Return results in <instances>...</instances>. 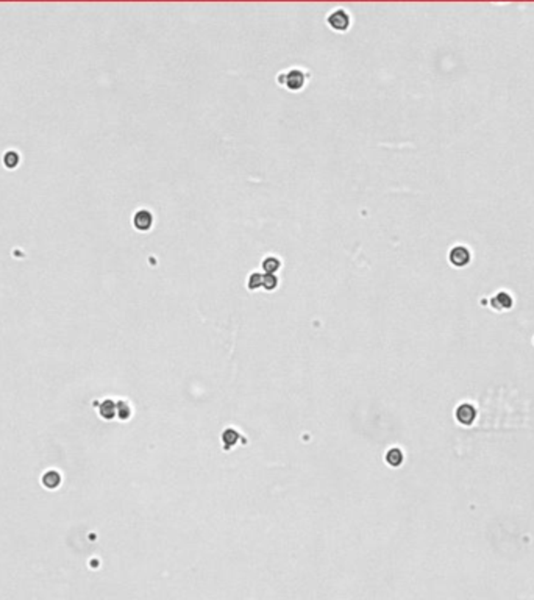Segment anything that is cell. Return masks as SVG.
<instances>
[{"instance_id":"cell-1","label":"cell","mask_w":534,"mask_h":600,"mask_svg":"<svg viewBox=\"0 0 534 600\" xmlns=\"http://www.w3.org/2000/svg\"><path fill=\"white\" fill-rule=\"evenodd\" d=\"M278 83L291 91H298L305 85V74L300 69H289L278 75Z\"/></svg>"},{"instance_id":"cell-2","label":"cell","mask_w":534,"mask_h":600,"mask_svg":"<svg viewBox=\"0 0 534 600\" xmlns=\"http://www.w3.org/2000/svg\"><path fill=\"white\" fill-rule=\"evenodd\" d=\"M350 21H351L350 15L342 8H337V10L331 11L328 15V18H327L328 25L336 32H347L348 27H350Z\"/></svg>"},{"instance_id":"cell-3","label":"cell","mask_w":534,"mask_h":600,"mask_svg":"<svg viewBox=\"0 0 534 600\" xmlns=\"http://www.w3.org/2000/svg\"><path fill=\"white\" fill-rule=\"evenodd\" d=\"M133 225L139 232H149L153 225V214L149 210H139L133 216Z\"/></svg>"},{"instance_id":"cell-4","label":"cell","mask_w":534,"mask_h":600,"mask_svg":"<svg viewBox=\"0 0 534 600\" xmlns=\"http://www.w3.org/2000/svg\"><path fill=\"white\" fill-rule=\"evenodd\" d=\"M475 416H476V413H475V408L473 406H470V405H461L458 410H456V419L459 420L461 424H464V425H470L473 420H475Z\"/></svg>"},{"instance_id":"cell-5","label":"cell","mask_w":534,"mask_h":600,"mask_svg":"<svg viewBox=\"0 0 534 600\" xmlns=\"http://www.w3.org/2000/svg\"><path fill=\"white\" fill-rule=\"evenodd\" d=\"M41 483H43V486L47 488V489H57L61 484V474L58 470H54V469L47 470V472H44V475L41 478Z\"/></svg>"},{"instance_id":"cell-6","label":"cell","mask_w":534,"mask_h":600,"mask_svg":"<svg viewBox=\"0 0 534 600\" xmlns=\"http://www.w3.org/2000/svg\"><path fill=\"white\" fill-rule=\"evenodd\" d=\"M468 260H470V253L467 252L465 247H454L450 252V261L454 266H464L468 263Z\"/></svg>"},{"instance_id":"cell-7","label":"cell","mask_w":534,"mask_h":600,"mask_svg":"<svg viewBox=\"0 0 534 600\" xmlns=\"http://www.w3.org/2000/svg\"><path fill=\"white\" fill-rule=\"evenodd\" d=\"M99 413H100V416H102L103 419L110 420V419H113V417L117 414V405H116L113 400H110V399L103 400L102 405H100V408H99Z\"/></svg>"},{"instance_id":"cell-8","label":"cell","mask_w":534,"mask_h":600,"mask_svg":"<svg viewBox=\"0 0 534 600\" xmlns=\"http://www.w3.org/2000/svg\"><path fill=\"white\" fill-rule=\"evenodd\" d=\"M492 305H493V308H497V310H506L512 305V299L507 296L506 292H500L498 296L492 299Z\"/></svg>"},{"instance_id":"cell-9","label":"cell","mask_w":534,"mask_h":600,"mask_svg":"<svg viewBox=\"0 0 534 600\" xmlns=\"http://www.w3.org/2000/svg\"><path fill=\"white\" fill-rule=\"evenodd\" d=\"M281 266V261L277 257H267L263 260V269L266 274H275Z\"/></svg>"},{"instance_id":"cell-10","label":"cell","mask_w":534,"mask_h":600,"mask_svg":"<svg viewBox=\"0 0 534 600\" xmlns=\"http://www.w3.org/2000/svg\"><path fill=\"white\" fill-rule=\"evenodd\" d=\"M19 160H21L19 153L15 152V150H8L4 155V163H5V166L8 169H16L18 164H19Z\"/></svg>"},{"instance_id":"cell-11","label":"cell","mask_w":534,"mask_h":600,"mask_svg":"<svg viewBox=\"0 0 534 600\" xmlns=\"http://www.w3.org/2000/svg\"><path fill=\"white\" fill-rule=\"evenodd\" d=\"M263 283H264V274H259V272L252 274L250 278H249V282H247V285H249V289H250V291L258 289V288H263Z\"/></svg>"},{"instance_id":"cell-12","label":"cell","mask_w":534,"mask_h":600,"mask_svg":"<svg viewBox=\"0 0 534 600\" xmlns=\"http://www.w3.org/2000/svg\"><path fill=\"white\" fill-rule=\"evenodd\" d=\"M386 459L390 466H400L403 461V453L400 452V449H390Z\"/></svg>"},{"instance_id":"cell-13","label":"cell","mask_w":534,"mask_h":600,"mask_svg":"<svg viewBox=\"0 0 534 600\" xmlns=\"http://www.w3.org/2000/svg\"><path fill=\"white\" fill-rule=\"evenodd\" d=\"M277 285H278V278L273 275V274H264V283H263V288L266 289V291H273L277 288Z\"/></svg>"},{"instance_id":"cell-14","label":"cell","mask_w":534,"mask_h":600,"mask_svg":"<svg viewBox=\"0 0 534 600\" xmlns=\"http://www.w3.org/2000/svg\"><path fill=\"white\" fill-rule=\"evenodd\" d=\"M117 416L121 419H127L130 417V406L125 402H119L117 403Z\"/></svg>"}]
</instances>
